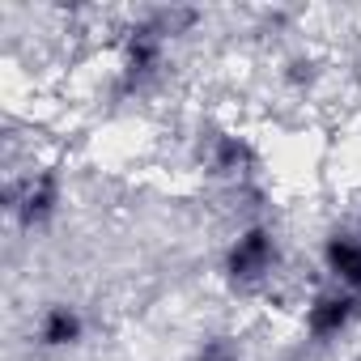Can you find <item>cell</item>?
Returning a JSON list of instances; mask_svg holds the SVG:
<instances>
[{
  "mask_svg": "<svg viewBox=\"0 0 361 361\" xmlns=\"http://www.w3.org/2000/svg\"><path fill=\"white\" fill-rule=\"evenodd\" d=\"M213 276L226 298L247 302V306H298V285H293V251L276 217L264 221H243L230 226V234L217 247Z\"/></svg>",
  "mask_w": 361,
  "mask_h": 361,
  "instance_id": "cell-1",
  "label": "cell"
},
{
  "mask_svg": "<svg viewBox=\"0 0 361 361\" xmlns=\"http://www.w3.org/2000/svg\"><path fill=\"white\" fill-rule=\"evenodd\" d=\"M183 153H188V166L196 170V178L213 196L243 192L251 183H268V170H272L264 136L234 115L196 119V128L183 136Z\"/></svg>",
  "mask_w": 361,
  "mask_h": 361,
  "instance_id": "cell-2",
  "label": "cell"
},
{
  "mask_svg": "<svg viewBox=\"0 0 361 361\" xmlns=\"http://www.w3.org/2000/svg\"><path fill=\"white\" fill-rule=\"evenodd\" d=\"M5 226L18 238H43L60 226L68 209V170L56 153L39 149L35 157L5 170V192H0Z\"/></svg>",
  "mask_w": 361,
  "mask_h": 361,
  "instance_id": "cell-3",
  "label": "cell"
},
{
  "mask_svg": "<svg viewBox=\"0 0 361 361\" xmlns=\"http://www.w3.org/2000/svg\"><path fill=\"white\" fill-rule=\"evenodd\" d=\"M293 314H298L302 344L319 348V353L340 348L353 336H361V298L340 289V285H331V281H323V276L302 285Z\"/></svg>",
  "mask_w": 361,
  "mask_h": 361,
  "instance_id": "cell-4",
  "label": "cell"
},
{
  "mask_svg": "<svg viewBox=\"0 0 361 361\" xmlns=\"http://www.w3.org/2000/svg\"><path fill=\"white\" fill-rule=\"evenodd\" d=\"M331 81V64L327 56L306 43V39H293L285 47H276V60H272V85L285 102H314Z\"/></svg>",
  "mask_w": 361,
  "mask_h": 361,
  "instance_id": "cell-5",
  "label": "cell"
},
{
  "mask_svg": "<svg viewBox=\"0 0 361 361\" xmlns=\"http://www.w3.org/2000/svg\"><path fill=\"white\" fill-rule=\"evenodd\" d=\"M90 310L73 298H51L35 310L30 319V344L43 353V357H73L85 348L90 340Z\"/></svg>",
  "mask_w": 361,
  "mask_h": 361,
  "instance_id": "cell-6",
  "label": "cell"
},
{
  "mask_svg": "<svg viewBox=\"0 0 361 361\" xmlns=\"http://www.w3.org/2000/svg\"><path fill=\"white\" fill-rule=\"evenodd\" d=\"M319 276L361 298V230L353 221H331L314 247Z\"/></svg>",
  "mask_w": 361,
  "mask_h": 361,
  "instance_id": "cell-7",
  "label": "cell"
},
{
  "mask_svg": "<svg viewBox=\"0 0 361 361\" xmlns=\"http://www.w3.org/2000/svg\"><path fill=\"white\" fill-rule=\"evenodd\" d=\"M188 361H255V357H251V344H247L243 331H234V327H204L192 340Z\"/></svg>",
  "mask_w": 361,
  "mask_h": 361,
  "instance_id": "cell-8",
  "label": "cell"
},
{
  "mask_svg": "<svg viewBox=\"0 0 361 361\" xmlns=\"http://www.w3.org/2000/svg\"><path fill=\"white\" fill-rule=\"evenodd\" d=\"M348 221H353V226H357V230H361V192H357V196H353V217H348Z\"/></svg>",
  "mask_w": 361,
  "mask_h": 361,
  "instance_id": "cell-9",
  "label": "cell"
}]
</instances>
